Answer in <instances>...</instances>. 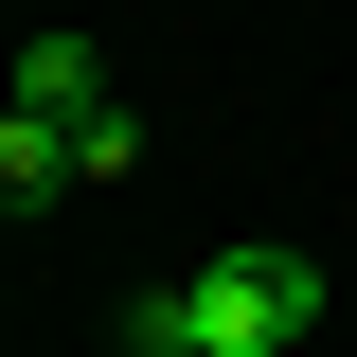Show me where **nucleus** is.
<instances>
[{
  "label": "nucleus",
  "instance_id": "f257e3e1",
  "mask_svg": "<svg viewBox=\"0 0 357 357\" xmlns=\"http://www.w3.org/2000/svg\"><path fill=\"white\" fill-rule=\"evenodd\" d=\"M304 340H321V250L304 232H232V250H197L178 286L126 304V357H304Z\"/></svg>",
  "mask_w": 357,
  "mask_h": 357
},
{
  "label": "nucleus",
  "instance_id": "f03ea898",
  "mask_svg": "<svg viewBox=\"0 0 357 357\" xmlns=\"http://www.w3.org/2000/svg\"><path fill=\"white\" fill-rule=\"evenodd\" d=\"M0 107H54V126L89 143V178H126V161H143V107L107 89V54H89V36H18V89H0Z\"/></svg>",
  "mask_w": 357,
  "mask_h": 357
},
{
  "label": "nucleus",
  "instance_id": "7ed1b4c3",
  "mask_svg": "<svg viewBox=\"0 0 357 357\" xmlns=\"http://www.w3.org/2000/svg\"><path fill=\"white\" fill-rule=\"evenodd\" d=\"M72 197H89V143L54 126V107H0V215L36 232V215H72Z\"/></svg>",
  "mask_w": 357,
  "mask_h": 357
}]
</instances>
